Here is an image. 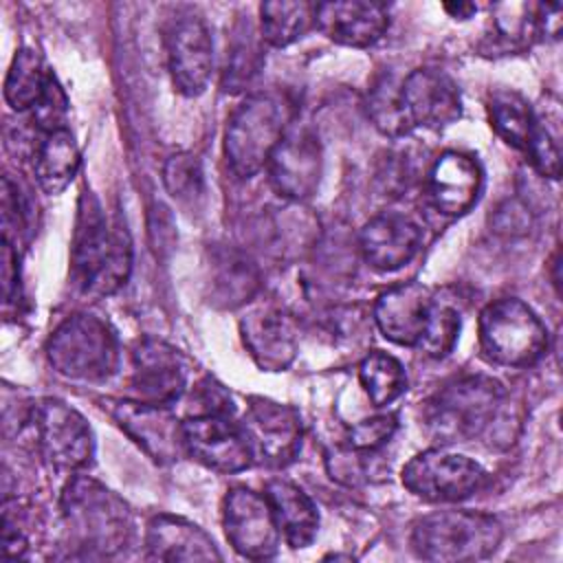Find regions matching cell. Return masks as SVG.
<instances>
[{
    "mask_svg": "<svg viewBox=\"0 0 563 563\" xmlns=\"http://www.w3.org/2000/svg\"><path fill=\"white\" fill-rule=\"evenodd\" d=\"M132 271V242L125 224L110 222L95 194L84 191L77 205V222L70 253V275L88 297L117 292Z\"/></svg>",
    "mask_w": 563,
    "mask_h": 563,
    "instance_id": "cell-1",
    "label": "cell"
},
{
    "mask_svg": "<svg viewBox=\"0 0 563 563\" xmlns=\"http://www.w3.org/2000/svg\"><path fill=\"white\" fill-rule=\"evenodd\" d=\"M62 517L75 548L90 559L117 556L132 539L128 504L99 482L75 475L64 486Z\"/></svg>",
    "mask_w": 563,
    "mask_h": 563,
    "instance_id": "cell-2",
    "label": "cell"
},
{
    "mask_svg": "<svg viewBox=\"0 0 563 563\" xmlns=\"http://www.w3.org/2000/svg\"><path fill=\"white\" fill-rule=\"evenodd\" d=\"M292 123V103L277 90L249 95L231 114L224 132V156L238 178L255 176Z\"/></svg>",
    "mask_w": 563,
    "mask_h": 563,
    "instance_id": "cell-3",
    "label": "cell"
},
{
    "mask_svg": "<svg viewBox=\"0 0 563 563\" xmlns=\"http://www.w3.org/2000/svg\"><path fill=\"white\" fill-rule=\"evenodd\" d=\"M501 398L504 389L490 376H460L427 402V433L440 444L468 442L495 420Z\"/></svg>",
    "mask_w": 563,
    "mask_h": 563,
    "instance_id": "cell-4",
    "label": "cell"
},
{
    "mask_svg": "<svg viewBox=\"0 0 563 563\" xmlns=\"http://www.w3.org/2000/svg\"><path fill=\"white\" fill-rule=\"evenodd\" d=\"M501 534V523L493 515L444 510L413 523L411 548L424 561H479L497 550Z\"/></svg>",
    "mask_w": 563,
    "mask_h": 563,
    "instance_id": "cell-5",
    "label": "cell"
},
{
    "mask_svg": "<svg viewBox=\"0 0 563 563\" xmlns=\"http://www.w3.org/2000/svg\"><path fill=\"white\" fill-rule=\"evenodd\" d=\"M53 369L73 380H103L119 365V343L112 328L95 314H73L62 321L46 343Z\"/></svg>",
    "mask_w": 563,
    "mask_h": 563,
    "instance_id": "cell-6",
    "label": "cell"
},
{
    "mask_svg": "<svg viewBox=\"0 0 563 563\" xmlns=\"http://www.w3.org/2000/svg\"><path fill=\"white\" fill-rule=\"evenodd\" d=\"M479 345L488 361L506 367H528L548 350V330L523 301L504 297L479 314Z\"/></svg>",
    "mask_w": 563,
    "mask_h": 563,
    "instance_id": "cell-7",
    "label": "cell"
},
{
    "mask_svg": "<svg viewBox=\"0 0 563 563\" xmlns=\"http://www.w3.org/2000/svg\"><path fill=\"white\" fill-rule=\"evenodd\" d=\"M37 449L44 462L59 473H77L92 462L95 440L79 411L62 400L44 398L31 409Z\"/></svg>",
    "mask_w": 563,
    "mask_h": 563,
    "instance_id": "cell-8",
    "label": "cell"
},
{
    "mask_svg": "<svg viewBox=\"0 0 563 563\" xmlns=\"http://www.w3.org/2000/svg\"><path fill=\"white\" fill-rule=\"evenodd\" d=\"M486 482V473L473 460L429 449L413 455L402 468V484L427 501H460L477 493Z\"/></svg>",
    "mask_w": 563,
    "mask_h": 563,
    "instance_id": "cell-9",
    "label": "cell"
},
{
    "mask_svg": "<svg viewBox=\"0 0 563 563\" xmlns=\"http://www.w3.org/2000/svg\"><path fill=\"white\" fill-rule=\"evenodd\" d=\"M165 51L176 90L187 97L200 95L213 66V44L202 15L196 11L176 13L165 31Z\"/></svg>",
    "mask_w": 563,
    "mask_h": 563,
    "instance_id": "cell-10",
    "label": "cell"
},
{
    "mask_svg": "<svg viewBox=\"0 0 563 563\" xmlns=\"http://www.w3.org/2000/svg\"><path fill=\"white\" fill-rule=\"evenodd\" d=\"M251 455L273 466H286L301 449V418L299 413L275 400L253 396L240 422Z\"/></svg>",
    "mask_w": 563,
    "mask_h": 563,
    "instance_id": "cell-11",
    "label": "cell"
},
{
    "mask_svg": "<svg viewBox=\"0 0 563 563\" xmlns=\"http://www.w3.org/2000/svg\"><path fill=\"white\" fill-rule=\"evenodd\" d=\"M268 180L273 189L292 200L310 198L321 180L323 154L319 136L310 125L290 123L268 163Z\"/></svg>",
    "mask_w": 563,
    "mask_h": 563,
    "instance_id": "cell-12",
    "label": "cell"
},
{
    "mask_svg": "<svg viewBox=\"0 0 563 563\" xmlns=\"http://www.w3.org/2000/svg\"><path fill=\"white\" fill-rule=\"evenodd\" d=\"M114 422L156 462L172 464L185 453L183 422L165 405L143 400H101Z\"/></svg>",
    "mask_w": 563,
    "mask_h": 563,
    "instance_id": "cell-13",
    "label": "cell"
},
{
    "mask_svg": "<svg viewBox=\"0 0 563 563\" xmlns=\"http://www.w3.org/2000/svg\"><path fill=\"white\" fill-rule=\"evenodd\" d=\"M222 523L229 543L246 559L264 561L279 548V526L266 495L235 486L227 493Z\"/></svg>",
    "mask_w": 563,
    "mask_h": 563,
    "instance_id": "cell-14",
    "label": "cell"
},
{
    "mask_svg": "<svg viewBox=\"0 0 563 563\" xmlns=\"http://www.w3.org/2000/svg\"><path fill=\"white\" fill-rule=\"evenodd\" d=\"M398 106L409 130H440L462 117V97L455 81L438 68L411 70L398 88Z\"/></svg>",
    "mask_w": 563,
    "mask_h": 563,
    "instance_id": "cell-15",
    "label": "cell"
},
{
    "mask_svg": "<svg viewBox=\"0 0 563 563\" xmlns=\"http://www.w3.org/2000/svg\"><path fill=\"white\" fill-rule=\"evenodd\" d=\"M183 444L187 455L218 473L244 471L253 460L242 429L229 416H187L183 420Z\"/></svg>",
    "mask_w": 563,
    "mask_h": 563,
    "instance_id": "cell-16",
    "label": "cell"
},
{
    "mask_svg": "<svg viewBox=\"0 0 563 563\" xmlns=\"http://www.w3.org/2000/svg\"><path fill=\"white\" fill-rule=\"evenodd\" d=\"M130 387L136 400L152 405H174L187 387V361L165 341L143 339L134 350V372Z\"/></svg>",
    "mask_w": 563,
    "mask_h": 563,
    "instance_id": "cell-17",
    "label": "cell"
},
{
    "mask_svg": "<svg viewBox=\"0 0 563 563\" xmlns=\"http://www.w3.org/2000/svg\"><path fill=\"white\" fill-rule=\"evenodd\" d=\"M242 339L253 361L266 372L286 369L297 354L295 319L277 306H253L240 321Z\"/></svg>",
    "mask_w": 563,
    "mask_h": 563,
    "instance_id": "cell-18",
    "label": "cell"
},
{
    "mask_svg": "<svg viewBox=\"0 0 563 563\" xmlns=\"http://www.w3.org/2000/svg\"><path fill=\"white\" fill-rule=\"evenodd\" d=\"M317 29L336 44L372 46L389 26L387 7L372 0H336L314 7Z\"/></svg>",
    "mask_w": 563,
    "mask_h": 563,
    "instance_id": "cell-19",
    "label": "cell"
},
{
    "mask_svg": "<svg viewBox=\"0 0 563 563\" xmlns=\"http://www.w3.org/2000/svg\"><path fill=\"white\" fill-rule=\"evenodd\" d=\"M433 299L431 290L420 282L394 286L376 299L374 321L389 341L418 347Z\"/></svg>",
    "mask_w": 563,
    "mask_h": 563,
    "instance_id": "cell-20",
    "label": "cell"
},
{
    "mask_svg": "<svg viewBox=\"0 0 563 563\" xmlns=\"http://www.w3.org/2000/svg\"><path fill=\"white\" fill-rule=\"evenodd\" d=\"M420 242V227L400 213L376 216L358 233L363 260L376 271H398L413 260Z\"/></svg>",
    "mask_w": 563,
    "mask_h": 563,
    "instance_id": "cell-21",
    "label": "cell"
},
{
    "mask_svg": "<svg viewBox=\"0 0 563 563\" xmlns=\"http://www.w3.org/2000/svg\"><path fill=\"white\" fill-rule=\"evenodd\" d=\"M482 189L479 163L457 150L444 152L431 167L427 178L429 202L444 216L466 213Z\"/></svg>",
    "mask_w": 563,
    "mask_h": 563,
    "instance_id": "cell-22",
    "label": "cell"
},
{
    "mask_svg": "<svg viewBox=\"0 0 563 563\" xmlns=\"http://www.w3.org/2000/svg\"><path fill=\"white\" fill-rule=\"evenodd\" d=\"M209 301L218 308H240L260 290L257 264L233 246H213L207 253Z\"/></svg>",
    "mask_w": 563,
    "mask_h": 563,
    "instance_id": "cell-23",
    "label": "cell"
},
{
    "mask_svg": "<svg viewBox=\"0 0 563 563\" xmlns=\"http://www.w3.org/2000/svg\"><path fill=\"white\" fill-rule=\"evenodd\" d=\"M145 550L152 561H213L220 552L213 539L196 523L174 517L158 515L147 523Z\"/></svg>",
    "mask_w": 563,
    "mask_h": 563,
    "instance_id": "cell-24",
    "label": "cell"
},
{
    "mask_svg": "<svg viewBox=\"0 0 563 563\" xmlns=\"http://www.w3.org/2000/svg\"><path fill=\"white\" fill-rule=\"evenodd\" d=\"M266 499L273 508L279 532L290 548H306L312 543L319 526V515L312 499L286 479H271L266 484Z\"/></svg>",
    "mask_w": 563,
    "mask_h": 563,
    "instance_id": "cell-25",
    "label": "cell"
},
{
    "mask_svg": "<svg viewBox=\"0 0 563 563\" xmlns=\"http://www.w3.org/2000/svg\"><path fill=\"white\" fill-rule=\"evenodd\" d=\"M79 169V150L73 134L62 128L42 134L33 150V172L46 194L64 191Z\"/></svg>",
    "mask_w": 563,
    "mask_h": 563,
    "instance_id": "cell-26",
    "label": "cell"
},
{
    "mask_svg": "<svg viewBox=\"0 0 563 563\" xmlns=\"http://www.w3.org/2000/svg\"><path fill=\"white\" fill-rule=\"evenodd\" d=\"M314 7L303 0H271L260 7V35L271 46H288L314 24Z\"/></svg>",
    "mask_w": 563,
    "mask_h": 563,
    "instance_id": "cell-27",
    "label": "cell"
},
{
    "mask_svg": "<svg viewBox=\"0 0 563 563\" xmlns=\"http://www.w3.org/2000/svg\"><path fill=\"white\" fill-rule=\"evenodd\" d=\"M262 35L255 31L253 22L249 18H240L233 26L227 66L222 75V90L224 92H240L257 77L264 53H262Z\"/></svg>",
    "mask_w": 563,
    "mask_h": 563,
    "instance_id": "cell-28",
    "label": "cell"
},
{
    "mask_svg": "<svg viewBox=\"0 0 563 563\" xmlns=\"http://www.w3.org/2000/svg\"><path fill=\"white\" fill-rule=\"evenodd\" d=\"M51 73L33 48H20L4 79V101L13 110H31L42 97Z\"/></svg>",
    "mask_w": 563,
    "mask_h": 563,
    "instance_id": "cell-29",
    "label": "cell"
},
{
    "mask_svg": "<svg viewBox=\"0 0 563 563\" xmlns=\"http://www.w3.org/2000/svg\"><path fill=\"white\" fill-rule=\"evenodd\" d=\"M488 117L495 132L512 147L526 152L534 110L515 90H497L488 99Z\"/></svg>",
    "mask_w": 563,
    "mask_h": 563,
    "instance_id": "cell-30",
    "label": "cell"
},
{
    "mask_svg": "<svg viewBox=\"0 0 563 563\" xmlns=\"http://www.w3.org/2000/svg\"><path fill=\"white\" fill-rule=\"evenodd\" d=\"M358 380L372 400V405L383 407L394 402L407 389V376L402 365L385 354V352H369L358 365Z\"/></svg>",
    "mask_w": 563,
    "mask_h": 563,
    "instance_id": "cell-31",
    "label": "cell"
},
{
    "mask_svg": "<svg viewBox=\"0 0 563 563\" xmlns=\"http://www.w3.org/2000/svg\"><path fill=\"white\" fill-rule=\"evenodd\" d=\"M559 112L554 110H534L532 130L526 147V156L532 167L545 176L556 180L561 176V128Z\"/></svg>",
    "mask_w": 563,
    "mask_h": 563,
    "instance_id": "cell-32",
    "label": "cell"
},
{
    "mask_svg": "<svg viewBox=\"0 0 563 563\" xmlns=\"http://www.w3.org/2000/svg\"><path fill=\"white\" fill-rule=\"evenodd\" d=\"M493 11L495 20L488 51H521L539 33L534 7L530 4H497Z\"/></svg>",
    "mask_w": 563,
    "mask_h": 563,
    "instance_id": "cell-33",
    "label": "cell"
},
{
    "mask_svg": "<svg viewBox=\"0 0 563 563\" xmlns=\"http://www.w3.org/2000/svg\"><path fill=\"white\" fill-rule=\"evenodd\" d=\"M457 334H460V312L451 303L433 299L427 328L422 332L418 347L431 358H442L453 350Z\"/></svg>",
    "mask_w": 563,
    "mask_h": 563,
    "instance_id": "cell-34",
    "label": "cell"
},
{
    "mask_svg": "<svg viewBox=\"0 0 563 563\" xmlns=\"http://www.w3.org/2000/svg\"><path fill=\"white\" fill-rule=\"evenodd\" d=\"M398 88L400 84L396 86L391 77H383L374 84L367 101L369 119L387 136H402L409 132L398 106Z\"/></svg>",
    "mask_w": 563,
    "mask_h": 563,
    "instance_id": "cell-35",
    "label": "cell"
},
{
    "mask_svg": "<svg viewBox=\"0 0 563 563\" xmlns=\"http://www.w3.org/2000/svg\"><path fill=\"white\" fill-rule=\"evenodd\" d=\"M163 180L172 198L180 202H191L202 196L205 191V178L202 167L196 156L191 154H176L165 163Z\"/></svg>",
    "mask_w": 563,
    "mask_h": 563,
    "instance_id": "cell-36",
    "label": "cell"
},
{
    "mask_svg": "<svg viewBox=\"0 0 563 563\" xmlns=\"http://www.w3.org/2000/svg\"><path fill=\"white\" fill-rule=\"evenodd\" d=\"M2 229H4V242L18 249L22 244L24 235L31 229V209L20 191L18 183L11 180L7 174L2 178Z\"/></svg>",
    "mask_w": 563,
    "mask_h": 563,
    "instance_id": "cell-37",
    "label": "cell"
},
{
    "mask_svg": "<svg viewBox=\"0 0 563 563\" xmlns=\"http://www.w3.org/2000/svg\"><path fill=\"white\" fill-rule=\"evenodd\" d=\"M29 508L18 499H4L2 504V554L7 559H22L31 545Z\"/></svg>",
    "mask_w": 563,
    "mask_h": 563,
    "instance_id": "cell-38",
    "label": "cell"
},
{
    "mask_svg": "<svg viewBox=\"0 0 563 563\" xmlns=\"http://www.w3.org/2000/svg\"><path fill=\"white\" fill-rule=\"evenodd\" d=\"M66 112H68V101L66 95L62 90V86L57 84V79L48 77L46 88L42 92V97L37 99V103L31 108V123L40 134H48L55 130L66 128Z\"/></svg>",
    "mask_w": 563,
    "mask_h": 563,
    "instance_id": "cell-39",
    "label": "cell"
},
{
    "mask_svg": "<svg viewBox=\"0 0 563 563\" xmlns=\"http://www.w3.org/2000/svg\"><path fill=\"white\" fill-rule=\"evenodd\" d=\"M396 427H398V422H396V416H391V413L365 418L347 431V446L358 453L374 451V449L383 446L394 435Z\"/></svg>",
    "mask_w": 563,
    "mask_h": 563,
    "instance_id": "cell-40",
    "label": "cell"
},
{
    "mask_svg": "<svg viewBox=\"0 0 563 563\" xmlns=\"http://www.w3.org/2000/svg\"><path fill=\"white\" fill-rule=\"evenodd\" d=\"M191 402L196 405V411L189 416H200V413H216V416H231L233 411V400L224 391L222 385L213 383L211 378L202 380L196 385Z\"/></svg>",
    "mask_w": 563,
    "mask_h": 563,
    "instance_id": "cell-41",
    "label": "cell"
},
{
    "mask_svg": "<svg viewBox=\"0 0 563 563\" xmlns=\"http://www.w3.org/2000/svg\"><path fill=\"white\" fill-rule=\"evenodd\" d=\"M2 297L4 310H9L13 301H18V253L7 242L2 246Z\"/></svg>",
    "mask_w": 563,
    "mask_h": 563,
    "instance_id": "cell-42",
    "label": "cell"
},
{
    "mask_svg": "<svg viewBox=\"0 0 563 563\" xmlns=\"http://www.w3.org/2000/svg\"><path fill=\"white\" fill-rule=\"evenodd\" d=\"M444 11L455 20H466L477 11V7L471 2H449V4H444Z\"/></svg>",
    "mask_w": 563,
    "mask_h": 563,
    "instance_id": "cell-43",
    "label": "cell"
}]
</instances>
